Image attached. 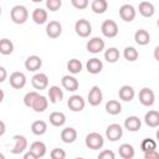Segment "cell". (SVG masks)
<instances>
[{
	"label": "cell",
	"instance_id": "obj_1",
	"mask_svg": "<svg viewBox=\"0 0 159 159\" xmlns=\"http://www.w3.org/2000/svg\"><path fill=\"white\" fill-rule=\"evenodd\" d=\"M10 17L14 24L21 25L25 24L29 19V11L24 5H15L10 11Z\"/></svg>",
	"mask_w": 159,
	"mask_h": 159
},
{
	"label": "cell",
	"instance_id": "obj_2",
	"mask_svg": "<svg viewBox=\"0 0 159 159\" xmlns=\"http://www.w3.org/2000/svg\"><path fill=\"white\" fill-rule=\"evenodd\" d=\"M84 143H86V147L92 149V150H98L103 147L104 144V139L103 137L97 133V132H92L89 134L86 135V139H84Z\"/></svg>",
	"mask_w": 159,
	"mask_h": 159
},
{
	"label": "cell",
	"instance_id": "obj_3",
	"mask_svg": "<svg viewBox=\"0 0 159 159\" xmlns=\"http://www.w3.org/2000/svg\"><path fill=\"white\" fill-rule=\"evenodd\" d=\"M75 31H76V34H77L80 37L86 39V37H88V36L91 35V32H92V25L89 24L88 20H86V19H80V20H77L76 24H75Z\"/></svg>",
	"mask_w": 159,
	"mask_h": 159
},
{
	"label": "cell",
	"instance_id": "obj_4",
	"mask_svg": "<svg viewBox=\"0 0 159 159\" xmlns=\"http://www.w3.org/2000/svg\"><path fill=\"white\" fill-rule=\"evenodd\" d=\"M101 31L106 37L113 39V37H116L118 35V25H117V22L114 20H104L102 22Z\"/></svg>",
	"mask_w": 159,
	"mask_h": 159
},
{
	"label": "cell",
	"instance_id": "obj_5",
	"mask_svg": "<svg viewBox=\"0 0 159 159\" xmlns=\"http://www.w3.org/2000/svg\"><path fill=\"white\" fill-rule=\"evenodd\" d=\"M139 102L144 106V107H150L154 104L155 102V94L154 92L148 88V87H144L139 91Z\"/></svg>",
	"mask_w": 159,
	"mask_h": 159
},
{
	"label": "cell",
	"instance_id": "obj_6",
	"mask_svg": "<svg viewBox=\"0 0 159 159\" xmlns=\"http://www.w3.org/2000/svg\"><path fill=\"white\" fill-rule=\"evenodd\" d=\"M122 135H123V128L120 127V124L113 123V124H109L106 129V137L111 142H117L118 139L122 138Z\"/></svg>",
	"mask_w": 159,
	"mask_h": 159
},
{
	"label": "cell",
	"instance_id": "obj_7",
	"mask_svg": "<svg viewBox=\"0 0 159 159\" xmlns=\"http://www.w3.org/2000/svg\"><path fill=\"white\" fill-rule=\"evenodd\" d=\"M67 106L68 108L72 111V112H81L84 109V106H86V102L83 99L82 96L80 94H73L68 98L67 101Z\"/></svg>",
	"mask_w": 159,
	"mask_h": 159
},
{
	"label": "cell",
	"instance_id": "obj_8",
	"mask_svg": "<svg viewBox=\"0 0 159 159\" xmlns=\"http://www.w3.org/2000/svg\"><path fill=\"white\" fill-rule=\"evenodd\" d=\"M10 86L15 89H21L25 87L26 84V76L22 73V72H19V71H15L10 75Z\"/></svg>",
	"mask_w": 159,
	"mask_h": 159
},
{
	"label": "cell",
	"instance_id": "obj_9",
	"mask_svg": "<svg viewBox=\"0 0 159 159\" xmlns=\"http://www.w3.org/2000/svg\"><path fill=\"white\" fill-rule=\"evenodd\" d=\"M103 99V93L101 91V88L98 86H93L89 92H88V96H87V101L91 106L96 107V106H99L101 102Z\"/></svg>",
	"mask_w": 159,
	"mask_h": 159
},
{
	"label": "cell",
	"instance_id": "obj_10",
	"mask_svg": "<svg viewBox=\"0 0 159 159\" xmlns=\"http://www.w3.org/2000/svg\"><path fill=\"white\" fill-rule=\"evenodd\" d=\"M104 46H106L104 40H102L101 37H92L91 40H88L86 48L91 53H99L101 51L104 50Z\"/></svg>",
	"mask_w": 159,
	"mask_h": 159
},
{
	"label": "cell",
	"instance_id": "obj_11",
	"mask_svg": "<svg viewBox=\"0 0 159 159\" xmlns=\"http://www.w3.org/2000/svg\"><path fill=\"white\" fill-rule=\"evenodd\" d=\"M119 16L123 21L125 22H130L135 19V9L133 5L130 4H124L120 6L119 9Z\"/></svg>",
	"mask_w": 159,
	"mask_h": 159
},
{
	"label": "cell",
	"instance_id": "obj_12",
	"mask_svg": "<svg viewBox=\"0 0 159 159\" xmlns=\"http://www.w3.org/2000/svg\"><path fill=\"white\" fill-rule=\"evenodd\" d=\"M31 83H32L34 88H36V89H40V91L41 89H46L47 86H48V77L46 76V73L39 72V73L32 76Z\"/></svg>",
	"mask_w": 159,
	"mask_h": 159
},
{
	"label": "cell",
	"instance_id": "obj_13",
	"mask_svg": "<svg viewBox=\"0 0 159 159\" xmlns=\"http://www.w3.org/2000/svg\"><path fill=\"white\" fill-rule=\"evenodd\" d=\"M61 34H62V25L58 21L52 20V21H50L47 24V26H46V35L50 39H57Z\"/></svg>",
	"mask_w": 159,
	"mask_h": 159
},
{
	"label": "cell",
	"instance_id": "obj_14",
	"mask_svg": "<svg viewBox=\"0 0 159 159\" xmlns=\"http://www.w3.org/2000/svg\"><path fill=\"white\" fill-rule=\"evenodd\" d=\"M12 139L15 140V144H14V148L10 152L12 154H21V153H24L25 149L27 148V139L24 135H20V134L14 135Z\"/></svg>",
	"mask_w": 159,
	"mask_h": 159
},
{
	"label": "cell",
	"instance_id": "obj_15",
	"mask_svg": "<svg viewBox=\"0 0 159 159\" xmlns=\"http://www.w3.org/2000/svg\"><path fill=\"white\" fill-rule=\"evenodd\" d=\"M61 83H62V87L68 92H75L80 87V83H78L77 78L73 77V76H70V75L63 76L62 80H61Z\"/></svg>",
	"mask_w": 159,
	"mask_h": 159
},
{
	"label": "cell",
	"instance_id": "obj_16",
	"mask_svg": "<svg viewBox=\"0 0 159 159\" xmlns=\"http://www.w3.org/2000/svg\"><path fill=\"white\" fill-rule=\"evenodd\" d=\"M41 66H42V60L36 55H31L25 60V68L30 72H35L40 70Z\"/></svg>",
	"mask_w": 159,
	"mask_h": 159
},
{
	"label": "cell",
	"instance_id": "obj_17",
	"mask_svg": "<svg viewBox=\"0 0 159 159\" xmlns=\"http://www.w3.org/2000/svg\"><path fill=\"white\" fill-rule=\"evenodd\" d=\"M77 139V130L72 127H66L61 130V140L66 144H71Z\"/></svg>",
	"mask_w": 159,
	"mask_h": 159
},
{
	"label": "cell",
	"instance_id": "obj_18",
	"mask_svg": "<svg viewBox=\"0 0 159 159\" xmlns=\"http://www.w3.org/2000/svg\"><path fill=\"white\" fill-rule=\"evenodd\" d=\"M86 68H87V71H88L89 73L97 75V73H99V72L102 71V68H103V62H102L99 58H97V57L89 58V60L87 61V63H86Z\"/></svg>",
	"mask_w": 159,
	"mask_h": 159
},
{
	"label": "cell",
	"instance_id": "obj_19",
	"mask_svg": "<svg viewBox=\"0 0 159 159\" xmlns=\"http://www.w3.org/2000/svg\"><path fill=\"white\" fill-rule=\"evenodd\" d=\"M142 127V120L137 116H129L124 120V128L129 132H137Z\"/></svg>",
	"mask_w": 159,
	"mask_h": 159
},
{
	"label": "cell",
	"instance_id": "obj_20",
	"mask_svg": "<svg viewBox=\"0 0 159 159\" xmlns=\"http://www.w3.org/2000/svg\"><path fill=\"white\" fill-rule=\"evenodd\" d=\"M144 122L148 127L150 128H157L159 127V112L158 111H148L144 116Z\"/></svg>",
	"mask_w": 159,
	"mask_h": 159
},
{
	"label": "cell",
	"instance_id": "obj_21",
	"mask_svg": "<svg viewBox=\"0 0 159 159\" xmlns=\"http://www.w3.org/2000/svg\"><path fill=\"white\" fill-rule=\"evenodd\" d=\"M118 96H119V98H120L122 101H124V102H130V101L134 98L135 92H134V88H133L132 86L124 84V86H122V87L119 88Z\"/></svg>",
	"mask_w": 159,
	"mask_h": 159
},
{
	"label": "cell",
	"instance_id": "obj_22",
	"mask_svg": "<svg viewBox=\"0 0 159 159\" xmlns=\"http://www.w3.org/2000/svg\"><path fill=\"white\" fill-rule=\"evenodd\" d=\"M134 41H135L139 46H145V45H148L149 41H150V35H149V32H148L147 30L139 29V30H137L135 34H134Z\"/></svg>",
	"mask_w": 159,
	"mask_h": 159
},
{
	"label": "cell",
	"instance_id": "obj_23",
	"mask_svg": "<svg viewBox=\"0 0 159 159\" xmlns=\"http://www.w3.org/2000/svg\"><path fill=\"white\" fill-rule=\"evenodd\" d=\"M118 153H119L120 158H123V159H133V157L135 155V150H134L133 145L129 143H123L122 145H119Z\"/></svg>",
	"mask_w": 159,
	"mask_h": 159
},
{
	"label": "cell",
	"instance_id": "obj_24",
	"mask_svg": "<svg viewBox=\"0 0 159 159\" xmlns=\"http://www.w3.org/2000/svg\"><path fill=\"white\" fill-rule=\"evenodd\" d=\"M138 10H139V14L142 16H144V17H152L154 15V12H155L154 5L152 2H149V1H142L139 4Z\"/></svg>",
	"mask_w": 159,
	"mask_h": 159
},
{
	"label": "cell",
	"instance_id": "obj_25",
	"mask_svg": "<svg viewBox=\"0 0 159 159\" xmlns=\"http://www.w3.org/2000/svg\"><path fill=\"white\" fill-rule=\"evenodd\" d=\"M32 20L35 24L37 25H42L47 21V11L45 9H41V7H36L34 11H32V15H31Z\"/></svg>",
	"mask_w": 159,
	"mask_h": 159
},
{
	"label": "cell",
	"instance_id": "obj_26",
	"mask_svg": "<svg viewBox=\"0 0 159 159\" xmlns=\"http://www.w3.org/2000/svg\"><path fill=\"white\" fill-rule=\"evenodd\" d=\"M63 98V92L58 86H51L48 88V99L51 103L61 102Z\"/></svg>",
	"mask_w": 159,
	"mask_h": 159
},
{
	"label": "cell",
	"instance_id": "obj_27",
	"mask_svg": "<svg viewBox=\"0 0 159 159\" xmlns=\"http://www.w3.org/2000/svg\"><path fill=\"white\" fill-rule=\"evenodd\" d=\"M50 119V123L53 125V127H62L65 123H66V116L62 113V112H52L48 117Z\"/></svg>",
	"mask_w": 159,
	"mask_h": 159
},
{
	"label": "cell",
	"instance_id": "obj_28",
	"mask_svg": "<svg viewBox=\"0 0 159 159\" xmlns=\"http://www.w3.org/2000/svg\"><path fill=\"white\" fill-rule=\"evenodd\" d=\"M46 144L43 143V142H40V140H37V142H34L31 145H30V150L40 159V158H42V157H45V154H46Z\"/></svg>",
	"mask_w": 159,
	"mask_h": 159
},
{
	"label": "cell",
	"instance_id": "obj_29",
	"mask_svg": "<svg viewBox=\"0 0 159 159\" xmlns=\"http://www.w3.org/2000/svg\"><path fill=\"white\" fill-rule=\"evenodd\" d=\"M106 111L112 116H117L122 112V104L116 99H109L106 103Z\"/></svg>",
	"mask_w": 159,
	"mask_h": 159
},
{
	"label": "cell",
	"instance_id": "obj_30",
	"mask_svg": "<svg viewBox=\"0 0 159 159\" xmlns=\"http://www.w3.org/2000/svg\"><path fill=\"white\" fill-rule=\"evenodd\" d=\"M91 9L94 14H104L108 9V2L106 0H93L91 4Z\"/></svg>",
	"mask_w": 159,
	"mask_h": 159
},
{
	"label": "cell",
	"instance_id": "obj_31",
	"mask_svg": "<svg viewBox=\"0 0 159 159\" xmlns=\"http://www.w3.org/2000/svg\"><path fill=\"white\" fill-rule=\"evenodd\" d=\"M104 60L109 63H116L119 60V50L117 47H109L104 52Z\"/></svg>",
	"mask_w": 159,
	"mask_h": 159
},
{
	"label": "cell",
	"instance_id": "obj_32",
	"mask_svg": "<svg viewBox=\"0 0 159 159\" xmlns=\"http://www.w3.org/2000/svg\"><path fill=\"white\" fill-rule=\"evenodd\" d=\"M47 130V124L45 120H35L31 124V132L35 135H42Z\"/></svg>",
	"mask_w": 159,
	"mask_h": 159
},
{
	"label": "cell",
	"instance_id": "obj_33",
	"mask_svg": "<svg viewBox=\"0 0 159 159\" xmlns=\"http://www.w3.org/2000/svg\"><path fill=\"white\" fill-rule=\"evenodd\" d=\"M47 106H48V99L45 96H39L37 99L35 101L34 106H32V109L37 113H41L47 108Z\"/></svg>",
	"mask_w": 159,
	"mask_h": 159
},
{
	"label": "cell",
	"instance_id": "obj_34",
	"mask_svg": "<svg viewBox=\"0 0 159 159\" xmlns=\"http://www.w3.org/2000/svg\"><path fill=\"white\" fill-rule=\"evenodd\" d=\"M14 51V43L9 39H1L0 40V53L1 55H11Z\"/></svg>",
	"mask_w": 159,
	"mask_h": 159
},
{
	"label": "cell",
	"instance_id": "obj_35",
	"mask_svg": "<svg viewBox=\"0 0 159 159\" xmlns=\"http://www.w3.org/2000/svg\"><path fill=\"white\" fill-rule=\"evenodd\" d=\"M67 70H68L70 73H72V75L80 73V72L82 71V63H81V61L77 60V58L70 60V61L67 62Z\"/></svg>",
	"mask_w": 159,
	"mask_h": 159
},
{
	"label": "cell",
	"instance_id": "obj_36",
	"mask_svg": "<svg viewBox=\"0 0 159 159\" xmlns=\"http://www.w3.org/2000/svg\"><path fill=\"white\" fill-rule=\"evenodd\" d=\"M123 56H124V58H125L127 61H129V62H134V61L138 58L139 53H138V51H137L134 47H132V46H127V47L124 48V51H123Z\"/></svg>",
	"mask_w": 159,
	"mask_h": 159
},
{
	"label": "cell",
	"instance_id": "obj_37",
	"mask_svg": "<svg viewBox=\"0 0 159 159\" xmlns=\"http://www.w3.org/2000/svg\"><path fill=\"white\" fill-rule=\"evenodd\" d=\"M140 149L143 150V153L149 152V150H154V149H157V142L152 138H144L140 143Z\"/></svg>",
	"mask_w": 159,
	"mask_h": 159
},
{
	"label": "cell",
	"instance_id": "obj_38",
	"mask_svg": "<svg viewBox=\"0 0 159 159\" xmlns=\"http://www.w3.org/2000/svg\"><path fill=\"white\" fill-rule=\"evenodd\" d=\"M39 96H40V94H39L36 91L27 92V93L25 94V97H24V104H25L26 107H29V108H32V106H34V103H35V101L37 99Z\"/></svg>",
	"mask_w": 159,
	"mask_h": 159
},
{
	"label": "cell",
	"instance_id": "obj_39",
	"mask_svg": "<svg viewBox=\"0 0 159 159\" xmlns=\"http://www.w3.org/2000/svg\"><path fill=\"white\" fill-rule=\"evenodd\" d=\"M51 159H66V152L61 148H53L50 153Z\"/></svg>",
	"mask_w": 159,
	"mask_h": 159
},
{
	"label": "cell",
	"instance_id": "obj_40",
	"mask_svg": "<svg viewBox=\"0 0 159 159\" xmlns=\"http://www.w3.org/2000/svg\"><path fill=\"white\" fill-rule=\"evenodd\" d=\"M61 6H62V1L61 0H47L46 1V7L50 11H57Z\"/></svg>",
	"mask_w": 159,
	"mask_h": 159
},
{
	"label": "cell",
	"instance_id": "obj_41",
	"mask_svg": "<svg viewBox=\"0 0 159 159\" xmlns=\"http://www.w3.org/2000/svg\"><path fill=\"white\" fill-rule=\"evenodd\" d=\"M97 159H116V154H114L113 150L104 149V150H102V152L98 154Z\"/></svg>",
	"mask_w": 159,
	"mask_h": 159
},
{
	"label": "cell",
	"instance_id": "obj_42",
	"mask_svg": "<svg viewBox=\"0 0 159 159\" xmlns=\"http://www.w3.org/2000/svg\"><path fill=\"white\" fill-rule=\"evenodd\" d=\"M71 4L73 7H76L78 10H83L89 5L88 0H71Z\"/></svg>",
	"mask_w": 159,
	"mask_h": 159
},
{
	"label": "cell",
	"instance_id": "obj_43",
	"mask_svg": "<svg viewBox=\"0 0 159 159\" xmlns=\"http://www.w3.org/2000/svg\"><path fill=\"white\" fill-rule=\"evenodd\" d=\"M143 159H159V153L157 152V149L154 150H149L144 153V158Z\"/></svg>",
	"mask_w": 159,
	"mask_h": 159
},
{
	"label": "cell",
	"instance_id": "obj_44",
	"mask_svg": "<svg viewBox=\"0 0 159 159\" xmlns=\"http://www.w3.org/2000/svg\"><path fill=\"white\" fill-rule=\"evenodd\" d=\"M22 159H39L31 150H29V152H26L25 154H24V158Z\"/></svg>",
	"mask_w": 159,
	"mask_h": 159
},
{
	"label": "cell",
	"instance_id": "obj_45",
	"mask_svg": "<svg viewBox=\"0 0 159 159\" xmlns=\"http://www.w3.org/2000/svg\"><path fill=\"white\" fill-rule=\"evenodd\" d=\"M0 73H1V76H0V82H4L5 80H6V70H5V67H0Z\"/></svg>",
	"mask_w": 159,
	"mask_h": 159
},
{
	"label": "cell",
	"instance_id": "obj_46",
	"mask_svg": "<svg viewBox=\"0 0 159 159\" xmlns=\"http://www.w3.org/2000/svg\"><path fill=\"white\" fill-rule=\"evenodd\" d=\"M154 58H155V60L159 62V45H158V46L154 48Z\"/></svg>",
	"mask_w": 159,
	"mask_h": 159
},
{
	"label": "cell",
	"instance_id": "obj_47",
	"mask_svg": "<svg viewBox=\"0 0 159 159\" xmlns=\"http://www.w3.org/2000/svg\"><path fill=\"white\" fill-rule=\"evenodd\" d=\"M0 125H1V130H0V135H4V133H5V123L1 120L0 122Z\"/></svg>",
	"mask_w": 159,
	"mask_h": 159
},
{
	"label": "cell",
	"instance_id": "obj_48",
	"mask_svg": "<svg viewBox=\"0 0 159 159\" xmlns=\"http://www.w3.org/2000/svg\"><path fill=\"white\" fill-rule=\"evenodd\" d=\"M155 137H157V139H158V142H159V129L157 130V134H155Z\"/></svg>",
	"mask_w": 159,
	"mask_h": 159
},
{
	"label": "cell",
	"instance_id": "obj_49",
	"mask_svg": "<svg viewBox=\"0 0 159 159\" xmlns=\"http://www.w3.org/2000/svg\"><path fill=\"white\" fill-rule=\"evenodd\" d=\"M157 25H158V27H159V19H158V21H157Z\"/></svg>",
	"mask_w": 159,
	"mask_h": 159
},
{
	"label": "cell",
	"instance_id": "obj_50",
	"mask_svg": "<svg viewBox=\"0 0 159 159\" xmlns=\"http://www.w3.org/2000/svg\"><path fill=\"white\" fill-rule=\"evenodd\" d=\"M75 159H84V158H80V157H78V158H75Z\"/></svg>",
	"mask_w": 159,
	"mask_h": 159
},
{
	"label": "cell",
	"instance_id": "obj_51",
	"mask_svg": "<svg viewBox=\"0 0 159 159\" xmlns=\"http://www.w3.org/2000/svg\"><path fill=\"white\" fill-rule=\"evenodd\" d=\"M1 159H4V154H1Z\"/></svg>",
	"mask_w": 159,
	"mask_h": 159
}]
</instances>
